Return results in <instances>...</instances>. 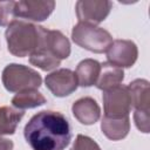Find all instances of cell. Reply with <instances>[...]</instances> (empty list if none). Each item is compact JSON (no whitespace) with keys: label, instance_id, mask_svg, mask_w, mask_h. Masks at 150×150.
<instances>
[{"label":"cell","instance_id":"2e32d148","mask_svg":"<svg viewBox=\"0 0 150 150\" xmlns=\"http://www.w3.org/2000/svg\"><path fill=\"white\" fill-rule=\"evenodd\" d=\"M23 116V110L7 105L0 107V137L4 135H13Z\"/></svg>","mask_w":150,"mask_h":150},{"label":"cell","instance_id":"e0dca14e","mask_svg":"<svg viewBox=\"0 0 150 150\" xmlns=\"http://www.w3.org/2000/svg\"><path fill=\"white\" fill-rule=\"evenodd\" d=\"M46 102H47L46 97L40 91H38V89H27L19 91L12 98L13 107L20 110L36 108L43 105Z\"/></svg>","mask_w":150,"mask_h":150},{"label":"cell","instance_id":"8992f818","mask_svg":"<svg viewBox=\"0 0 150 150\" xmlns=\"http://www.w3.org/2000/svg\"><path fill=\"white\" fill-rule=\"evenodd\" d=\"M104 116L110 118H122L129 116L132 103L128 86L120 84L109 90L103 91Z\"/></svg>","mask_w":150,"mask_h":150},{"label":"cell","instance_id":"4fadbf2b","mask_svg":"<svg viewBox=\"0 0 150 150\" xmlns=\"http://www.w3.org/2000/svg\"><path fill=\"white\" fill-rule=\"evenodd\" d=\"M123 80H124V71L122 68H118L108 62H103L101 63L100 74L95 86L100 90L105 91L114 87L120 86L123 82Z\"/></svg>","mask_w":150,"mask_h":150},{"label":"cell","instance_id":"ffe728a7","mask_svg":"<svg viewBox=\"0 0 150 150\" xmlns=\"http://www.w3.org/2000/svg\"><path fill=\"white\" fill-rule=\"evenodd\" d=\"M13 142L7 138L0 137V150H13Z\"/></svg>","mask_w":150,"mask_h":150},{"label":"cell","instance_id":"5b68a950","mask_svg":"<svg viewBox=\"0 0 150 150\" xmlns=\"http://www.w3.org/2000/svg\"><path fill=\"white\" fill-rule=\"evenodd\" d=\"M1 80L4 87L9 93L39 89L42 84V77L36 70L18 63L7 64L2 70Z\"/></svg>","mask_w":150,"mask_h":150},{"label":"cell","instance_id":"7c38bea8","mask_svg":"<svg viewBox=\"0 0 150 150\" xmlns=\"http://www.w3.org/2000/svg\"><path fill=\"white\" fill-rule=\"evenodd\" d=\"M71 112L81 124L91 125L98 121L101 116V108L93 97L86 96L76 100L73 103Z\"/></svg>","mask_w":150,"mask_h":150},{"label":"cell","instance_id":"3957f363","mask_svg":"<svg viewBox=\"0 0 150 150\" xmlns=\"http://www.w3.org/2000/svg\"><path fill=\"white\" fill-rule=\"evenodd\" d=\"M5 36L11 54L18 57L29 56L39 45V26L22 20H14L7 26Z\"/></svg>","mask_w":150,"mask_h":150},{"label":"cell","instance_id":"8fae6325","mask_svg":"<svg viewBox=\"0 0 150 150\" xmlns=\"http://www.w3.org/2000/svg\"><path fill=\"white\" fill-rule=\"evenodd\" d=\"M128 89L131 95L132 108L135 116H149L150 110V89L149 81L144 79H136L129 83Z\"/></svg>","mask_w":150,"mask_h":150},{"label":"cell","instance_id":"9c48e42d","mask_svg":"<svg viewBox=\"0 0 150 150\" xmlns=\"http://www.w3.org/2000/svg\"><path fill=\"white\" fill-rule=\"evenodd\" d=\"M45 83L56 97H66L73 94L79 87L75 73L68 68H60L52 71L46 76Z\"/></svg>","mask_w":150,"mask_h":150},{"label":"cell","instance_id":"30bf717a","mask_svg":"<svg viewBox=\"0 0 150 150\" xmlns=\"http://www.w3.org/2000/svg\"><path fill=\"white\" fill-rule=\"evenodd\" d=\"M55 1L53 0H21L15 1V18L32 21H45L54 11Z\"/></svg>","mask_w":150,"mask_h":150},{"label":"cell","instance_id":"6da1fadb","mask_svg":"<svg viewBox=\"0 0 150 150\" xmlns=\"http://www.w3.org/2000/svg\"><path fill=\"white\" fill-rule=\"evenodd\" d=\"M23 136L33 150H64L71 141V128L63 114L42 110L25 125Z\"/></svg>","mask_w":150,"mask_h":150},{"label":"cell","instance_id":"5bb4252c","mask_svg":"<svg viewBox=\"0 0 150 150\" xmlns=\"http://www.w3.org/2000/svg\"><path fill=\"white\" fill-rule=\"evenodd\" d=\"M101 130L103 135L111 141H120L127 137L130 131V118L129 116L122 118H110L102 117Z\"/></svg>","mask_w":150,"mask_h":150},{"label":"cell","instance_id":"d6986e66","mask_svg":"<svg viewBox=\"0 0 150 150\" xmlns=\"http://www.w3.org/2000/svg\"><path fill=\"white\" fill-rule=\"evenodd\" d=\"M70 150H101V148L93 138L84 135H77Z\"/></svg>","mask_w":150,"mask_h":150},{"label":"cell","instance_id":"7a4b0ae2","mask_svg":"<svg viewBox=\"0 0 150 150\" xmlns=\"http://www.w3.org/2000/svg\"><path fill=\"white\" fill-rule=\"evenodd\" d=\"M39 45L29 55V62L45 71H49L57 68L61 61L70 55V42L60 30L39 26Z\"/></svg>","mask_w":150,"mask_h":150},{"label":"cell","instance_id":"52a82bcc","mask_svg":"<svg viewBox=\"0 0 150 150\" xmlns=\"http://www.w3.org/2000/svg\"><path fill=\"white\" fill-rule=\"evenodd\" d=\"M111 7L112 2L108 0H80L75 5V11L79 22L96 26L107 19Z\"/></svg>","mask_w":150,"mask_h":150},{"label":"cell","instance_id":"277c9868","mask_svg":"<svg viewBox=\"0 0 150 150\" xmlns=\"http://www.w3.org/2000/svg\"><path fill=\"white\" fill-rule=\"evenodd\" d=\"M71 39L77 46L97 54L105 53L112 42L108 30L86 22H79L73 27Z\"/></svg>","mask_w":150,"mask_h":150},{"label":"cell","instance_id":"ac0fdd59","mask_svg":"<svg viewBox=\"0 0 150 150\" xmlns=\"http://www.w3.org/2000/svg\"><path fill=\"white\" fill-rule=\"evenodd\" d=\"M14 7H15V1H0V26H9L14 19H15V13H14Z\"/></svg>","mask_w":150,"mask_h":150},{"label":"cell","instance_id":"ba28073f","mask_svg":"<svg viewBox=\"0 0 150 150\" xmlns=\"http://www.w3.org/2000/svg\"><path fill=\"white\" fill-rule=\"evenodd\" d=\"M105 54L108 63L123 69L134 66L138 56V49L131 40H112Z\"/></svg>","mask_w":150,"mask_h":150},{"label":"cell","instance_id":"9a60e30c","mask_svg":"<svg viewBox=\"0 0 150 150\" xmlns=\"http://www.w3.org/2000/svg\"><path fill=\"white\" fill-rule=\"evenodd\" d=\"M101 69V63L94 59L82 60L74 71L77 79V83L81 87H91L96 83Z\"/></svg>","mask_w":150,"mask_h":150}]
</instances>
